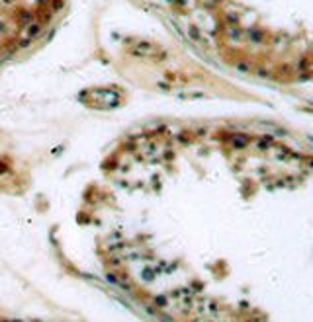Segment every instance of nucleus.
Returning <instances> with one entry per match:
<instances>
[{"instance_id": "f257e3e1", "label": "nucleus", "mask_w": 313, "mask_h": 322, "mask_svg": "<svg viewBox=\"0 0 313 322\" xmlns=\"http://www.w3.org/2000/svg\"><path fill=\"white\" fill-rule=\"evenodd\" d=\"M65 0H0V64L49 31Z\"/></svg>"}, {"instance_id": "f03ea898", "label": "nucleus", "mask_w": 313, "mask_h": 322, "mask_svg": "<svg viewBox=\"0 0 313 322\" xmlns=\"http://www.w3.org/2000/svg\"><path fill=\"white\" fill-rule=\"evenodd\" d=\"M309 164H311V168H313V160H311V162H309Z\"/></svg>"}]
</instances>
